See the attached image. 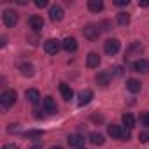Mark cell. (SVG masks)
Here are the masks:
<instances>
[{
  "mask_svg": "<svg viewBox=\"0 0 149 149\" xmlns=\"http://www.w3.org/2000/svg\"><path fill=\"white\" fill-rule=\"evenodd\" d=\"M68 146H72V147H81L83 144H84V137L81 135V133H72V135H68Z\"/></svg>",
  "mask_w": 149,
  "mask_h": 149,
  "instance_id": "9",
  "label": "cell"
},
{
  "mask_svg": "<svg viewBox=\"0 0 149 149\" xmlns=\"http://www.w3.org/2000/svg\"><path fill=\"white\" fill-rule=\"evenodd\" d=\"M32 149H42V147H40V146H33Z\"/></svg>",
  "mask_w": 149,
  "mask_h": 149,
  "instance_id": "33",
  "label": "cell"
},
{
  "mask_svg": "<svg viewBox=\"0 0 149 149\" xmlns=\"http://www.w3.org/2000/svg\"><path fill=\"white\" fill-rule=\"evenodd\" d=\"M42 107H44V111L49 112V114H56V112H58V107H56V102H54L53 97H46V98L42 100Z\"/></svg>",
  "mask_w": 149,
  "mask_h": 149,
  "instance_id": "8",
  "label": "cell"
},
{
  "mask_svg": "<svg viewBox=\"0 0 149 149\" xmlns=\"http://www.w3.org/2000/svg\"><path fill=\"white\" fill-rule=\"evenodd\" d=\"M139 140H140V142H149V132H142V133L139 135Z\"/></svg>",
  "mask_w": 149,
  "mask_h": 149,
  "instance_id": "25",
  "label": "cell"
},
{
  "mask_svg": "<svg viewBox=\"0 0 149 149\" xmlns=\"http://www.w3.org/2000/svg\"><path fill=\"white\" fill-rule=\"evenodd\" d=\"M51 149H61V147H60V146H53Z\"/></svg>",
  "mask_w": 149,
  "mask_h": 149,
  "instance_id": "34",
  "label": "cell"
},
{
  "mask_svg": "<svg viewBox=\"0 0 149 149\" xmlns=\"http://www.w3.org/2000/svg\"><path fill=\"white\" fill-rule=\"evenodd\" d=\"M2 19H4V25H6V26H14V25L18 23L19 16H18V13H16V11H13V9H7V11H4V14H2Z\"/></svg>",
  "mask_w": 149,
  "mask_h": 149,
  "instance_id": "4",
  "label": "cell"
},
{
  "mask_svg": "<svg viewBox=\"0 0 149 149\" xmlns=\"http://www.w3.org/2000/svg\"><path fill=\"white\" fill-rule=\"evenodd\" d=\"M16 98H18V95H16L14 90H6L2 95H0V104L4 107H11V105H14Z\"/></svg>",
  "mask_w": 149,
  "mask_h": 149,
  "instance_id": "3",
  "label": "cell"
},
{
  "mask_svg": "<svg viewBox=\"0 0 149 149\" xmlns=\"http://www.w3.org/2000/svg\"><path fill=\"white\" fill-rule=\"evenodd\" d=\"M19 72L23 76H33V65L32 63H21L19 65Z\"/></svg>",
  "mask_w": 149,
  "mask_h": 149,
  "instance_id": "22",
  "label": "cell"
},
{
  "mask_svg": "<svg viewBox=\"0 0 149 149\" xmlns=\"http://www.w3.org/2000/svg\"><path fill=\"white\" fill-rule=\"evenodd\" d=\"M107 132L112 139H119V140H128L130 139V130L126 126H119V125H111L107 126Z\"/></svg>",
  "mask_w": 149,
  "mask_h": 149,
  "instance_id": "1",
  "label": "cell"
},
{
  "mask_svg": "<svg viewBox=\"0 0 149 149\" xmlns=\"http://www.w3.org/2000/svg\"><path fill=\"white\" fill-rule=\"evenodd\" d=\"M49 18H51V21H54V23L61 21V19H63V9H61L60 6H53V7L49 9Z\"/></svg>",
  "mask_w": 149,
  "mask_h": 149,
  "instance_id": "11",
  "label": "cell"
},
{
  "mask_svg": "<svg viewBox=\"0 0 149 149\" xmlns=\"http://www.w3.org/2000/svg\"><path fill=\"white\" fill-rule=\"evenodd\" d=\"M77 149H84V147H77Z\"/></svg>",
  "mask_w": 149,
  "mask_h": 149,
  "instance_id": "35",
  "label": "cell"
},
{
  "mask_svg": "<svg viewBox=\"0 0 149 149\" xmlns=\"http://www.w3.org/2000/svg\"><path fill=\"white\" fill-rule=\"evenodd\" d=\"M88 9L91 13H100L104 9V2H102V0H90V2H88Z\"/></svg>",
  "mask_w": 149,
  "mask_h": 149,
  "instance_id": "19",
  "label": "cell"
},
{
  "mask_svg": "<svg viewBox=\"0 0 149 149\" xmlns=\"http://www.w3.org/2000/svg\"><path fill=\"white\" fill-rule=\"evenodd\" d=\"M140 88H142L140 81H137V79H128V81H126V90H128L130 93H139Z\"/></svg>",
  "mask_w": 149,
  "mask_h": 149,
  "instance_id": "18",
  "label": "cell"
},
{
  "mask_svg": "<svg viewBox=\"0 0 149 149\" xmlns=\"http://www.w3.org/2000/svg\"><path fill=\"white\" fill-rule=\"evenodd\" d=\"M121 119H123V125H125V126H126L128 130L135 126V118H133V116H132L130 112H126V114H123V118H121Z\"/></svg>",
  "mask_w": 149,
  "mask_h": 149,
  "instance_id": "21",
  "label": "cell"
},
{
  "mask_svg": "<svg viewBox=\"0 0 149 149\" xmlns=\"http://www.w3.org/2000/svg\"><path fill=\"white\" fill-rule=\"evenodd\" d=\"M25 135L28 139H39V137H42V132H26Z\"/></svg>",
  "mask_w": 149,
  "mask_h": 149,
  "instance_id": "24",
  "label": "cell"
},
{
  "mask_svg": "<svg viewBox=\"0 0 149 149\" xmlns=\"http://www.w3.org/2000/svg\"><path fill=\"white\" fill-rule=\"evenodd\" d=\"M35 6L37 7H46L47 6V0H35Z\"/></svg>",
  "mask_w": 149,
  "mask_h": 149,
  "instance_id": "28",
  "label": "cell"
},
{
  "mask_svg": "<svg viewBox=\"0 0 149 149\" xmlns=\"http://www.w3.org/2000/svg\"><path fill=\"white\" fill-rule=\"evenodd\" d=\"M90 142H91V144H95V146H102V144L105 142V139H104V135H102V133L93 132V133H90Z\"/></svg>",
  "mask_w": 149,
  "mask_h": 149,
  "instance_id": "20",
  "label": "cell"
},
{
  "mask_svg": "<svg viewBox=\"0 0 149 149\" xmlns=\"http://www.w3.org/2000/svg\"><path fill=\"white\" fill-rule=\"evenodd\" d=\"M100 26H97V25H86L84 28H83V35L88 39V40H98V37H100Z\"/></svg>",
  "mask_w": 149,
  "mask_h": 149,
  "instance_id": "2",
  "label": "cell"
},
{
  "mask_svg": "<svg viewBox=\"0 0 149 149\" xmlns=\"http://www.w3.org/2000/svg\"><path fill=\"white\" fill-rule=\"evenodd\" d=\"M116 19H118V23H119V25H123V26H125V25H128V23H130V14L121 11V13H118V14H116Z\"/></svg>",
  "mask_w": 149,
  "mask_h": 149,
  "instance_id": "23",
  "label": "cell"
},
{
  "mask_svg": "<svg viewBox=\"0 0 149 149\" xmlns=\"http://www.w3.org/2000/svg\"><path fill=\"white\" fill-rule=\"evenodd\" d=\"M121 49V42L118 40V39H109V40H105L104 42V51L107 53V54H116L118 51Z\"/></svg>",
  "mask_w": 149,
  "mask_h": 149,
  "instance_id": "5",
  "label": "cell"
},
{
  "mask_svg": "<svg viewBox=\"0 0 149 149\" xmlns=\"http://www.w3.org/2000/svg\"><path fill=\"white\" fill-rule=\"evenodd\" d=\"M142 123H144V126H149V112H144V116H142Z\"/></svg>",
  "mask_w": 149,
  "mask_h": 149,
  "instance_id": "27",
  "label": "cell"
},
{
  "mask_svg": "<svg viewBox=\"0 0 149 149\" xmlns=\"http://www.w3.org/2000/svg\"><path fill=\"white\" fill-rule=\"evenodd\" d=\"M25 97H26V100H28L30 104H33V105L40 102V93H39L37 90H33V88H32V90H26Z\"/></svg>",
  "mask_w": 149,
  "mask_h": 149,
  "instance_id": "15",
  "label": "cell"
},
{
  "mask_svg": "<svg viewBox=\"0 0 149 149\" xmlns=\"http://www.w3.org/2000/svg\"><path fill=\"white\" fill-rule=\"evenodd\" d=\"M28 23H30V26L35 30V32H39L40 28H44V19L40 18V16H37V14H33V16H30V19H28Z\"/></svg>",
  "mask_w": 149,
  "mask_h": 149,
  "instance_id": "14",
  "label": "cell"
},
{
  "mask_svg": "<svg viewBox=\"0 0 149 149\" xmlns=\"http://www.w3.org/2000/svg\"><path fill=\"white\" fill-rule=\"evenodd\" d=\"M140 7H149V0H144V2H139Z\"/></svg>",
  "mask_w": 149,
  "mask_h": 149,
  "instance_id": "32",
  "label": "cell"
},
{
  "mask_svg": "<svg viewBox=\"0 0 149 149\" xmlns=\"http://www.w3.org/2000/svg\"><path fill=\"white\" fill-rule=\"evenodd\" d=\"M61 47H63L67 53H74V51L77 49V40L74 39V37H67V39H63Z\"/></svg>",
  "mask_w": 149,
  "mask_h": 149,
  "instance_id": "10",
  "label": "cell"
},
{
  "mask_svg": "<svg viewBox=\"0 0 149 149\" xmlns=\"http://www.w3.org/2000/svg\"><path fill=\"white\" fill-rule=\"evenodd\" d=\"M16 130H18V125H9V133H13Z\"/></svg>",
  "mask_w": 149,
  "mask_h": 149,
  "instance_id": "31",
  "label": "cell"
},
{
  "mask_svg": "<svg viewBox=\"0 0 149 149\" xmlns=\"http://www.w3.org/2000/svg\"><path fill=\"white\" fill-rule=\"evenodd\" d=\"M2 149H18V146H16V144H6Z\"/></svg>",
  "mask_w": 149,
  "mask_h": 149,
  "instance_id": "29",
  "label": "cell"
},
{
  "mask_svg": "<svg viewBox=\"0 0 149 149\" xmlns=\"http://www.w3.org/2000/svg\"><path fill=\"white\" fill-rule=\"evenodd\" d=\"M91 98H93V91H91V90H84V91L79 93V100H77V104H79V105H86V104L91 102Z\"/></svg>",
  "mask_w": 149,
  "mask_h": 149,
  "instance_id": "16",
  "label": "cell"
},
{
  "mask_svg": "<svg viewBox=\"0 0 149 149\" xmlns=\"http://www.w3.org/2000/svg\"><path fill=\"white\" fill-rule=\"evenodd\" d=\"M133 70L135 72H140V74H147L149 72V60L146 58H139L133 61Z\"/></svg>",
  "mask_w": 149,
  "mask_h": 149,
  "instance_id": "7",
  "label": "cell"
},
{
  "mask_svg": "<svg viewBox=\"0 0 149 149\" xmlns=\"http://www.w3.org/2000/svg\"><path fill=\"white\" fill-rule=\"evenodd\" d=\"M114 74H116V76H121V74H123V68H121V67H114Z\"/></svg>",
  "mask_w": 149,
  "mask_h": 149,
  "instance_id": "30",
  "label": "cell"
},
{
  "mask_svg": "<svg viewBox=\"0 0 149 149\" xmlns=\"http://www.w3.org/2000/svg\"><path fill=\"white\" fill-rule=\"evenodd\" d=\"M86 65H88L90 68H97V67L100 65V56H98L97 53H90V54L86 56Z\"/></svg>",
  "mask_w": 149,
  "mask_h": 149,
  "instance_id": "17",
  "label": "cell"
},
{
  "mask_svg": "<svg viewBox=\"0 0 149 149\" xmlns=\"http://www.w3.org/2000/svg\"><path fill=\"white\" fill-rule=\"evenodd\" d=\"M95 81H97V84L98 86H109V83H111V72H107V70H104V72H100L98 76L95 77Z\"/></svg>",
  "mask_w": 149,
  "mask_h": 149,
  "instance_id": "12",
  "label": "cell"
},
{
  "mask_svg": "<svg viewBox=\"0 0 149 149\" xmlns=\"http://www.w3.org/2000/svg\"><path fill=\"white\" fill-rule=\"evenodd\" d=\"M58 90H60V93H61V98H63L65 102H68V100L74 97V91H72V88H70L68 84H65V83H60Z\"/></svg>",
  "mask_w": 149,
  "mask_h": 149,
  "instance_id": "13",
  "label": "cell"
},
{
  "mask_svg": "<svg viewBox=\"0 0 149 149\" xmlns=\"http://www.w3.org/2000/svg\"><path fill=\"white\" fill-rule=\"evenodd\" d=\"M60 49H61V42L56 40V39H47V40L44 42V51H46L47 54H56Z\"/></svg>",
  "mask_w": 149,
  "mask_h": 149,
  "instance_id": "6",
  "label": "cell"
},
{
  "mask_svg": "<svg viewBox=\"0 0 149 149\" xmlns=\"http://www.w3.org/2000/svg\"><path fill=\"white\" fill-rule=\"evenodd\" d=\"M114 4L119 6V7H123V6H128L130 4V0H114Z\"/></svg>",
  "mask_w": 149,
  "mask_h": 149,
  "instance_id": "26",
  "label": "cell"
}]
</instances>
